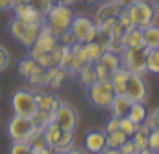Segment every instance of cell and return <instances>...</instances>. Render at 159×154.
I'll list each match as a JSON object with an SVG mask.
<instances>
[{
	"instance_id": "44",
	"label": "cell",
	"mask_w": 159,
	"mask_h": 154,
	"mask_svg": "<svg viewBox=\"0 0 159 154\" xmlns=\"http://www.w3.org/2000/svg\"><path fill=\"white\" fill-rule=\"evenodd\" d=\"M98 154H120L119 149H111V147H106L102 152H98Z\"/></svg>"
},
{
	"instance_id": "13",
	"label": "cell",
	"mask_w": 159,
	"mask_h": 154,
	"mask_svg": "<svg viewBox=\"0 0 159 154\" xmlns=\"http://www.w3.org/2000/svg\"><path fill=\"white\" fill-rule=\"evenodd\" d=\"M35 102H37V110L44 112L46 115H50V117H54V113L57 112V108L61 104V100L57 97H54L50 93H44V91H37L35 93Z\"/></svg>"
},
{
	"instance_id": "8",
	"label": "cell",
	"mask_w": 159,
	"mask_h": 154,
	"mask_svg": "<svg viewBox=\"0 0 159 154\" xmlns=\"http://www.w3.org/2000/svg\"><path fill=\"white\" fill-rule=\"evenodd\" d=\"M154 13H156V9H154V4L150 0H139L133 6L128 7V15H129L131 26L141 28V30L152 24Z\"/></svg>"
},
{
	"instance_id": "9",
	"label": "cell",
	"mask_w": 159,
	"mask_h": 154,
	"mask_svg": "<svg viewBox=\"0 0 159 154\" xmlns=\"http://www.w3.org/2000/svg\"><path fill=\"white\" fill-rule=\"evenodd\" d=\"M34 128H35V124L30 117L13 113V117L7 123V136L13 141H26L30 137V134L34 132Z\"/></svg>"
},
{
	"instance_id": "20",
	"label": "cell",
	"mask_w": 159,
	"mask_h": 154,
	"mask_svg": "<svg viewBox=\"0 0 159 154\" xmlns=\"http://www.w3.org/2000/svg\"><path fill=\"white\" fill-rule=\"evenodd\" d=\"M120 13V7L113 2V0H107L106 4H100L98 6V11H96V24H100V22H104V21H107V19H117Z\"/></svg>"
},
{
	"instance_id": "42",
	"label": "cell",
	"mask_w": 159,
	"mask_h": 154,
	"mask_svg": "<svg viewBox=\"0 0 159 154\" xmlns=\"http://www.w3.org/2000/svg\"><path fill=\"white\" fill-rule=\"evenodd\" d=\"M15 2L13 0H0V11H7V9H13Z\"/></svg>"
},
{
	"instance_id": "22",
	"label": "cell",
	"mask_w": 159,
	"mask_h": 154,
	"mask_svg": "<svg viewBox=\"0 0 159 154\" xmlns=\"http://www.w3.org/2000/svg\"><path fill=\"white\" fill-rule=\"evenodd\" d=\"M143 45L146 48H159V26L157 24H150L146 28H143Z\"/></svg>"
},
{
	"instance_id": "28",
	"label": "cell",
	"mask_w": 159,
	"mask_h": 154,
	"mask_svg": "<svg viewBox=\"0 0 159 154\" xmlns=\"http://www.w3.org/2000/svg\"><path fill=\"white\" fill-rule=\"evenodd\" d=\"M37 67H39V63H37L34 58H30V56H28L26 60H22V61L19 63V75H20L22 78H26V80H28V78H30L34 73H35V71H37Z\"/></svg>"
},
{
	"instance_id": "33",
	"label": "cell",
	"mask_w": 159,
	"mask_h": 154,
	"mask_svg": "<svg viewBox=\"0 0 159 154\" xmlns=\"http://www.w3.org/2000/svg\"><path fill=\"white\" fill-rule=\"evenodd\" d=\"M137 126H139V124H135V123L129 121L128 117H122V119H120V130H122L128 137H131V136L137 132Z\"/></svg>"
},
{
	"instance_id": "14",
	"label": "cell",
	"mask_w": 159,
	"mask_h": 154,
	"mask_svg": "<svg viewBox=\"0 0 159 154\" xmlns=\"http://www.w3.org/2000/svg\"><path fill=\"white\" fill-rule=\"evenodd\" d=\"M106 132H98V130H93V132H87L85 136V151L91 154H98L102 152L107 145H106Z\"/></svg>"
},
{
	"instance_id": "50",
	"label": "cell",
	"mask_w": 159,
	"mask_h": 154,
	"mask_svg": "<svg viewBox=\"0 0 159 154\" xmlns=\"http://www.w3.org/2000/svg\"><path fill=\"white\" fill-rule=\"evenodd\" d=\"M56 154H65V152H56Z\"/></svg>"
},
{
	"instance_id": "29",
	"label": "cell",
	"mask_w": 159,
	"mask_h": 154,
	"mask_svg": "<svg viewBox=\"0 0 159 154\" xmlns=\"http://www.w3.org/2000/svg\"><path fill=\"white\" fill-rule=\"evenodd\" d=\"M146 71L152 75H159V48H152L146 56Z\"/></svg>"
},
{
	"instance_id": "48",
	"label": "cell",
	"mask_w": 159,
	"mask_h": 154,
	"mask_svg": "<svg viewBox=\"0 0 159 154\" xmlns=\"http://www.w3.org/2000/svg\"><path fill=\"white\" fill-rule=\"evenodd\" d=\"M15 4H24V2H28V0H13Z\"/></svg>"
},
{
	"instance_id": "47",
	"label": "cell",
	"mask_w": 159,
	"mask_h": 154,
	"mask_svg": "<svg viewBox=\"0 0 159 154\" xmlns=\"http://www.w3.org/2000/svg\"><path fill=\"white\" fill-rule=\"evenodd\" d=\"M152 4H154V9H156V11L159 13V0H154Z\"/></svg>"
},
{
	"instance_id": "16",
	"label": "cell",
	"mask_w": 159,
	"mask_h": 154,
	"mask_svg": "<svg viewBox=\"0 0 159 154\" xmlns=\"http://www.w3.org/2000/svg\"><path fill=\"white\" fill-rule=\"evenodd\" d=\"M122 48H137V46H144L143 45V30L141 28H135V26H129L124 30L122 37L119 39Z\"/></svg>"
},
{
	"instance_id": "23",
	"label": "cell",
	"mask_w": 159,
	"mask_h": 154,
	"mask_svg": "<svg viewBox=\"0 0 159 154\" xmlns=\"http://www.w3.org/2000/svg\"><path fill=\"white\" fill-rule=\"evenodd\" d=\"M76 75H78L80 84H81L83 87H91L94 82H98L96 73H94V65H93V63H85V65H81Z\"/></svg>"
},
{
	"instance_id": "46",
	"label": "cell",
	"mask_w": 159,
	"mask_h": 154,
	"mask_svg": "<svg viewBox=\"0 0 159 154\" xmlns=\"http://www.w3.org/2000/svg\"><path fill=\"white\" fill-rule=\"evenodd\" d=\"M137 154H159V152H156V151H152V149H143V151H139Z\"/></svg>"
},
{
	"instance_id": "25",
	"label": "cell",
	"mask_w": 159,
	"mask_h": 154,
	"mask_svg": "<svg viewBox=\"0 0 159 154\" xmlns=\"http://www.w3.org/2000/svg\"><path fill=\"white\" fill-rule=\"evenodd\" d=\"M146 115H148V112H146L144 104H143V102H133L126 117H128L129 121H133L135 124H141V123L146 121Z\"/></svg>"
},
{
	"instance_id": "10",
	"label": "cell",
	"mask_w": 159,
	"mask_h": 154,
	"mask_svg": "<svg viewBox=\"0 0 159 154\" xmlns=\"http://www.w3.org/2000/svg\"><path fill=\"white\" fill-rule=\"evenodd\" d=\"M52 123H54L57 128L65 130V132H74L76 126H78V112H76V108H74L72 104L61 100L57 112L52 117Z\"/></svg>"
},
{
	"instance_id": "38",
	"label": "cell",
	"mask_w": 159,
	"mask_h": 154,
	"mask_svg": "<svg viewBox=\"0 0 159 154\" xmlns=\"http://www.w3.org/2000/svg\"><path fill=\"white\" fill-rule=\"evenodd\" d=\"M119 151H120V154H137V152H139V151L135 149V145H133V141H131V139H128V141H126V143L119 149Z\"/></svg>"
},
{
	"instance_id": "40",
	"label": "cell",
	"mask_w": 159,
	"mask_h": 154,
	"mask_svg": "<svg viewBox=\"0 0 159 154\" xmlns=\"http://www.w3.org/2000/svg\"><path fill=\"white\" fill-rule=\"evenodd\" d=\"M93 65H94V73H96V78L98 80H109V75L106 73V69L100 63H93Z\"/></svg>"
},
{
	"instance_id": "19",
	"label": "cell",
	"mask_w": 159,
	"mask_h": 154,
	"mask_svg": "<svg viewBox=\"0 0 159 154\" xmlns=\"http://www.w3.org/2000/svg\"><path fill=\"white\" fill-rule=\"evenodd\" d=\"M96 63H100V65L106 69V73L109 75V78H111L113 73H117L120 67H122L120 56H119V54H115V52H111V50H106V52L102 54V58H100Z\"/></svg>"
},
{
	"instance_id": "11",
	"label": "cell",
	"mask_w": 159,
	"mask_h": 154,
	"mask_svg": "<svg viewBox=\"0 0 159 154\" xmlns=\"http://www.w3.org/2000/svg\"><path fill=\"white\" fill-rule=\"evenodd\" d=\"M124 95H128V97L131 99V102H144V100L148 99V85H146L144 75L128 73Z\"/></svg>"
},
{
	"instance_id": "26",
	"label": "cell",
	"mask_w": 159,
	"mask_h": 154,
	"mask_svg": "<svg viewBox=\"0 0 159 154\" xmlns=\"http://www.w3.org/2000/svg\"><path fill=\"white\" fill-rule=\"evenodd\" d=\"M26 141H28V145H30L34 151H35V149H43V147H48L46 141H44V128H39V126L34 128V132L30 134V137H28Z\"/></svg>"
},
{
	"instance_id": "21",
	"label": "cell",
	"mask_w": 159,
	"mask_h": 154,
	"mask_svg": "<svg viewBox=\"0 0 159 154\" xmlns=\"http://www.w3.org/2000/svg\"><path fill=\"white\" fill-rule=\"evenodd\" d=\"M65 76H67V71H65V69H61V67H57V65H54V67L46 69V73H44L46 87H52V89L61 87V84H63Z\"/></svg>"
},
{
	"instance_id": "1",
	"label": "cell",
	"mask_w": 159,
	"mask_h": 154,
	"mask_svg": "<svg viewBox=\"0 0 159 154\" xmlns=\"http://www.w3.org/2000/svg\"><path fill=\"white\" fill-rule=\"evenodd\" d=\"M72 21H74V11L70 6H65V4H54L50 7V11L44 15V26L59 39V36H63L65 32L70 30L72 26Z\"/></svg>"
},
{
	"instance_id": "41",
	"label": "cell",
	"mask_w": 159,
	"mask_h": 154,
	"mask_svg": "<svg viewBox=\"0 0 159 154\" xmlns=\"http://www.w3.org/2000/svg\"><path fill=\"white\" fill-rule=\"evenodd\" d=\"M117 6H119L120 9H128L129 6H133L135 2H139V0H113Z\"/></svg>"
},
{
	"instance_id": "15",
	"label": "cell",
	"mask_w": 159,
	"mask_h": 154,
	"mask_svg": "<svg viewBox=\"0 0 159 154\" xmlns=\"http://www.w3.org/2000/svg\"><path fill=\"white\" fill-rule=\"evenodd\" d=\"M131 99L128 97V95H115V99L111 100V104H109V113L113 117H119V119H122V117L128 115V112H129V108H131Z\"/></svg>"
},
{
	"instance_id": "34",
	"label": "cell",
	"mask_w": 159,
	"mask_h": 154,
	"mask_svg": "<svg viewBox=\"0 0 159 154\" xmlns=\"http://www.w3.org/2000/svg\"><path fill=\"white\" fill-rule=\"evenodd\" d=\"M9 65H11V54L4 45H0V73H4Z\"/></svg>"
},
{
	"instance_id": "2",
	"label": "cell",
	"mask_w": 159,
	"mask_h": 154,
	"mask_svg": "<svg viewBox=\"0 0 159 154\" xmlns=\"http://www.w3.org/2000/svg\"><path fill=\"white\" fill-rule=\"evenodd\" d=\"M43 22H26V21H22L19 17H13L11 22H9V34L13 36L15 41H19L22 46L30 48L35 43L37 36H39L41 28H43Z\"/></svg>"
},
{
	"instance_id": "7",
	"label": "cell",
	"mask_w": 159,
	"mask_h": 154,
	"mask_svg": "<svg viewBox=\"0 0 159 154\" xmlns=\"http://www.w3.org/2000/svg\"><path fill=\"white\" fill-rule=\"evenodd\" d=\"M70 32H72V36H74V39H76V43L83 45V43L94 41V39L98 37V24H96L91 17L74 15Z\"/></svg>"
},
{
	"instance_id": "6",
	"label": "cell",
	"mask_w": 159,
	"mask_h": 154,
	"mask_svg": "<svg viewBox=\"0 0 159 154\" xmlns=\"http://www.w3.org/2000/svg\"><path fill=\"white\" fill-rule=\"evenodd\" d=\"M11 108L13 113L24 117H32L37 112V102H35V91L30 89H17L11 95Z\"/></svg>"
},
{
	"instance_id": "36",
	"label": "cell",
	"mask_w": 159,
	"mask_h": 154,
	"mask_svg": "<svg viewBox=\"0 0 159 154\" xmlns=\"http://www.w3.org/2000/svg\"><path fill=\"white\" fill-rule=\"evenodd\" d=\"M146 124L154 130V128H159V106L154 108L148 115H146Z\"/></svg>"
},
{
	"instance_id": "4",
	"label": "cell",
	"mask_w": 159,
	"mask_h": 154,
	"mask_svg": "<svg viewBox=\"0 0 159 154\" xmlns=\"http://www.w3.org/2000/svg\"><path fill=\"white\" fill-rule=\"evenodd\" d=\"M87 91H89L91 104L98 110H107L111 100L115 99V89H113L111 80H98L91 87H87Z\"/></svg>"
},
{
	"instance_id": "45",
	"label": "cell",
	"mask_w": 159,
	"mask_h": 154,
	"mask_svg": "<svg viewBox=\"0 0 159 154\" xmlns=\"http://www.w3.org/2000/svg\"><path fill=\"white\" fill-rule=\"evenodd\" d=\"M65 154H85L83 151H80V149H74V147H70L69 151H65Z\"/></svg>"
},
{
	"instance_id": "17",
	"label": "cell",
	"mask_w": 159,
	"mask_h": 154,
	"mask_svg": "<svg viewBox=\"0 0 159 154\" xmlns=\"http://www.w3.org/2000/svg\"><path fill=\"white\" fill-rule=\"evenodd\" d=\"M13 13H15V17L22 19V21H26V22H43V21H44V17H41L28 2H24V4H15V6H13Z\"/></svg>"
},
{
	"instance_id": "31",
	"label": "cell",
	"mask_w": 159,
	"mask_h": 154,
	"mask_svg": "<svg viewBox=\"0 0 159 154\" xmlns=\"http://www.w3.org/2000/svg\"><path fill=\"white\" fill-rule=\"evenodd\" d=\"M129 139L133 141V145H135V149H137V151L148 149V134H144V132H139V130H137Z\"/></svg>"
},
{
	"instance_id": "12",
	"label": "cell",
	"mask_w": 159,
	"mask_h": 154,
	"mask_svg": "<svg viewBox=\"0 0 159 154\" xmlns=\"http://www.w3.org/2000/svg\"><path fill=\"white\" fill-rule=\"evenodd\" d=\"M57 45H59V39L56 37V36L43 24V28H41L39 36H37V39H35V43L30 46V58H37L39 54L52 52Z\"/></svg>"
},
{
	"instance_id": "3",
	"label": "cell",
	"mask_w": 159,
	"mask_h": 154,
	"mask_svg": "<svg viewBox=\"0 0 159 154\" xmlns=\"http://www.w3.org/2000/svg\"><path fill=\"white\" fill-rule=\"evenodd\" d=\"M44 141L54 152H65L74 147V132H65L50 123L44 126Z\"/></svg>"
},
{
	"instance_id": "30",
	"label": "cell",
	"mask_w": 159,
	"mask_h": 154,
	"mask_svg": "<svg viewBox=\"0 0 159 154\" xmlns=\"http://www.w3.org/2000/svg\"><path fill=\"white\" fill-rule=\"evenodd\" d=\"M28 4L39 13L41 17H44L50 11V7L54 6V0H28Z\"/></svg>"
},
{
	"instance_id": "51",
	"label": "cell",
	"mask_w": 159,
	"mask_h": 154,
	"mask_svg": "<svg viewBox=\"0 0 159 154\" xmlns=\"http://www.w3.org/2000/svg\"><path fill=\"white\" fill-rule=\"evenodd\" d=\"M76 2H80V0H76Z\"/></svg>"
},
{
	"instance_id": "49",
	"label": "cell",
	"mask_w": 159,
	"mask_h": 154,
	"mask_svg": "<svg viewBox=\"0 0 159 154\" xmlns=\"http://www.w3.org/2000/svg\"><path fill=\"white\" fill-rule=\"evenodd\" d=\"M85 2H87V4H96L98 0H85Z\"/></svg>"
},
{
	"instance_id": "27",
	"label": "cell",
	"mask_w": 159,
	"mask_h": 154,
	"mask_svg": "<svg viewBox=\"0 0 159 154\" xmlns=\"http://www.w3.org/2000/svg\"><path fill=\"white\" fill-rule=\"evenodd\" d=\"M106 136H107V137H106V145L111 147V149H120V147L129 139L120 128L119 130H115V132H111V134H106Z\"/></svg>"
},
{
	"instance_id": "39",
	"label": "cell",
	"mask_w": 159,
	"mask_h": 154,
	"mask_svg": "<svg viewBox=\"0 0 159 154\" xmlns=\"http://www.w3.org/2000/svg\"><path fill=\"white\" fill-rule=\"evenodd\" d=\"M59 43H61V45H67V46H72V45L76 43V39L72 36V32L69 30V32H65L63 36H59Z\"/></svg>"
},
{
	"instance_id": "24",
	"label": "cell",
	"mask_w": 159,
	"mask_h": 154,
	"mask_svg": "<svg viewBox=\"0 0 159 154\" xmlns=\"http://www.w3.org/2000/svg\"><path fill=\"white\" fill-rule=\"evenodd\" d=\"M128 69H124V67H120L117 73H113L111 75V84H113V89H115V95H122L124 91H126V80H128Z\"/></svg>"
},
{
	"instance_id": "18",
	"label": "cell",
	"mask_w": 159,
	"mask_h": 154,
	"mask_svg": "<svg viewBox=\"0 0 159 154\" xmlns=\"http://www.w3.org/2000/svg\"><path fill=\"white\" fill-rule=\"evenodd\" d=\"M81 46H83V54H85V60H87V63H96V61L102 58V54L106 52V45L98 43V37L94 39V41L83 43Z\"/></svg>"
},
{
	"instance_id": "43",
	"label": "cell",
	"mask_w": 159,
	"mask_h": 154,
	"mask_svg": "<svg viewBox=\"0 0 159 154\" xmlns=\"http://www.w3.org/2000/svg\"><path fill=\"white\" fill-rule=\"evenodd\" d=\"M34 154H56V152H54L50 147H43V149H35Z\"/></svg>"
},
{
	"instance_id": "5",
	"label": "cell",
	"mask_w": 159,
	"mask_h": 154,
	"mask_svg": "<svg viewBox=\"0 0 159 154\" xmlns=\"http://www.w3.org/2000/svg\"><path fill=\"white\" fill-rule=\"evenodd\" d=\"M150 48L146 46H137V48H124L120 54V61L122 67L128 69L129 73H139V75H146V56H148Z\"/></svg>"
},
{
	"instance_id": "37",
	"label": "cell",
	"mask_w": 159,
	"mask_h": 154,
	"mask_svg": "<svg viewBox=\"0 0 159 154\" xmlns=\"http://www.w3.org/2000/svg\"><path fill=\"white\" fill-rule=\"evenodd\" d=\"M120 128V119L119 117H109V121L106 123V128H104V132L106 134H111V132H115V130H119Z\"/></svg>"
},
{
	"instance_id": "32",
	"label": "cell",
	"mask_w": 159,
	"mask_h": 154,
	"mask_svg": "<svg viewBox=\"0 0 159 154\" xmlns=\"http://www.w3.org/2000/svg\"><path fill=\"white\" fill-rule=\"evenodd\" d=\"M9 154H34V149L28 145V141H13Z\"/></svg>"
},
{
	"instance_id": "35",
	"label": "cell",
	"mask_w": 159,
	"mask_h": 154,
	"mask_svg": "<svg viewBox=\"0 0 159 154\" xmlns=\"http://www.w3.org/2000/svg\"><path fill=\"white\" fill-rule=\"evenodd\" d=\"M148 149L159 152V128L150 130V134H148Z\"/></svg>"
}]
</instances>
